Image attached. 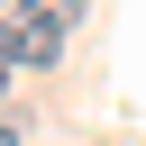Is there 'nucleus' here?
<instances>
[{"label":"nucleus","instance_id":"1","mask_svg":"<svg viewBox=\"0 0 146 146\" xmlns=\"http://www.w3.org/2000/svg\"><path fill=\"white\" fill-rule=\"evenodd\" d=\"M55 55H64V27H46L36 9H9V18H0V64H9V73H36V64H55Z\"/></svg>","mask_w":146,"mask_h":146},{"label":"nucleus","instance_id":"2","mask_svg":"<svg viewBox=\"0 0 146 146\" xmlns=\"http://www.w3.org/2000/svg\"><path fill=\"white\" fill-rule=\"evenodd\" d=\"M18 9H36V18H46V27H64V36H73V18H82V0H18Z\"/></svg>","mask_w":146,"mask_h":146},{"label":"nucleus","instance_id":"3","mask_svg":"<svg viewBox=\"0 0 146 146\" xmlns=\"http://www.w3.org/2000/svg\"><path fill=\"white\" fill-rule=\"evenodd\" d=\"M0 146H18V137H9V128H0Z\"/></svg>","mask_w":146,"mask_h":146},{"label":"nucleus","instance_id":"4","mask_svg":"<svg viewBox=\"0 0 146 146\" xmlns=\"http://www.w3.org/2000/svg\"><path fill=\"white\" fill-rule=\"evenodd\" d=\"M0 9H18V0H0Z\"/></svg>","mask_w":146,"mask_h":146},{"label":"nucleus","instance_id":"5","mask_svg":"<svg viewBox=\"0 0 146 146\" xmlns=\"http://www.w3.org/2000/svg\"><path fill=\"white\" fill-rule=\"evenodd\" d=\"M0 82H9V64H0Z\"/></svg>","mask_w":146,"mask_h":146}]
</instances>
